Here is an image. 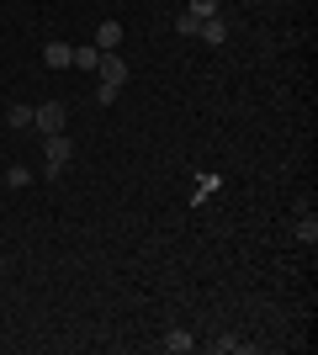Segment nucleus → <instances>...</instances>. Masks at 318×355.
Instances as JSON below:
<instances>
[{"label":"nucleus","mask_w":318,"mask_h":355,"mask_svg":"<svg viewBox=\"0 0 318 355\" xmlns=\"http://www.w3.org/2000/svg\"><path fill=\"white\" fill-rule=\"evenodd\" d=\"M218 186H223V180H218V175H202V180H197V202H202V196H212V191H218Z\"/></svg>","instance_id":"obj_14"},{"label":"nucleus","mask_w":318,"mask_h":355,"mask_svg":"<svg viewBox=\"0 0 318 355\" xmlns=\"http://www.w3.org/2000/svg\"><path fill=\"white\" fill-rule=\"evenodd\" d=\"M96 85L122 90V85H127V59H122V53H101V64H96Z\"/></svg>","instance_id":"obj_2"},{"label":"nucleus","mask_w":318,"mask_h":355,"mask_svg":"<svg viewBox=\"0 0 318 355\" xmlns=\"http://www.w3.org/2000/svg\"><path fill=\"white\" fill-rule=\"evenodd\" d=\"M0 276H6V254H0Z\"/></svg>","instance_id":"obj_15"},{"label":"nucleus","mask_w":318,"mask_h":355,"mask_svg":"<svg viewBox=\"0 0 318 355\" xmlns=\"http://www.w3.org/2000/svg\"><path fill=\"white\" fill-rule=\"evenodd\" d=\"M96 64H101V48H96V43H80L75 59H69V69H91L96 74Z\"/></svg>","instance_id":"obj_8"},{"label":"nucleus","mask_w":318,"mask_h":355,"mask_svg":"<svg viewBox=\"0 0 318 355\" xmlns=\"http://www.w3.org/2000/svg\"><path fill=\"white\" fill-rule=\"evenodd\" d=\"M186 11H191V16H202V21H207V16H218V0H186Z\"/></svg>","instance_id":"obj_12"},{"label":"nucleus","mask_w":318,"mask_h":355,"mask_svg":"<svg viewBox=\"0 0 318 355\" xmlns=\"http://www.w3.org/2000/svg\"><path fill=\"white\" fill-rule=\"evenodd\" d=\"M197 37H202L207 48H223V43H228V27H223V16H207V21L197 27Z\"/></svg>","instance_id":"obj_4"},{"label":"nucleus","mask_w":318,"mask_h":355,"mask_svg":"<svg viewBox=\"0 0 318 355\" xmlns=\"http://www.w3.org/2000/svg\"><path fill=\"white\" fill-rule=\"evenodd\" d=\"M159 350H170V355H186V350H197V340H191L186 329H170L165 340H159Z\"/></svg>","instance_id":"obj_7"},{"label":"nucleus","mask_w":318,"mask_h":355,"mask_svg":"<svg viewBox=\"0 0 318 355\" xmlns=\"http://www.w3.org/2000/svg\"><path fill=\"white\" fill-rule=\"evenodd\" d=\"M6 122H11V128H32V106H11Z\"/></svg>","instance_id":"obj_13"},{"label":"nucleus","mask_w":318,"mask_h":355,"mask_svg":"<svg viewBox=\"0 0 318 355\" xmlns=\"http://www.w3.org/2000/svg\"><path fill=\"white\" fill-rule=\"evenodd\" d=\"M96 48H101V53H117L122 48V21H101V27H96Z\"/></svg>","instance_id":"obj_5"},{"label":"nucleus","mask_w":318,"mask_h":355,"mask_svg":"<svg viewBox=\"0 0 318 355\" xmlns=\"http://www.w3.org/2000/svg\"><path fill=\"white\" fill-rule=\"evenodd\" d=\"M27 180H32V170H27V164H11V170H6V186H16V191H21Z\"/></svg>","instance_id":"obj_11"},{"label":"nucleus","mask_w":318,"mask_h":355,"mask_svg":"<svg viewBox=\"0 0 318 355\" xmlns=\"http://www.w3.org/2000/svg\"><path fill=\"white\" fill-rule=\"evenodd\" d=\"M32 128L37 133H64V101H43V106H32Z\"/></svg>","instance_id":"obj_3"},{"label":"nucleus","mask_w":318,"mask_h":355,"mask_svg":"<svg viewBox=\"0 0 318 355\" xmlns=\"http://www.w3.org/2000/svg\"><path fill=\"white\" fill-rule=\"evenodd\" d=\"M69 59H75V48H69V43H43V64H48V69H69Z\"/></svg>","instance_id":"obj_6"},{"label":"nucleus","mask_w":318,"mask_h":355,"mask_svg":"<svg viewBox=\"0 0 318 355\" xmlns=\"http://www.w3.org/2000/svg\"><path fill=\"white\" fill-rule=\"evenodd\" d=\"M69 159H75V144H69L64 133H48V144H43V164H48V175H59Z\"/></svg>","instance_id":"obj_1"},{"label":"nucleus","mask_w":318,"mask_h":355,"mask_svg":"<svg viewBox=\"0 0 318 355\" xmlns=\"http://www.w3.org/2000/svg\"><path fill=\"white\" fill-rule=\"evenodd\" d=\"M197 27H202V16H191V11L175 16V32H181V37H197Z\"/></svg>","instance_id":"obj_10"},{"label":"nucleus","mask_w":318,"mask_h":355,"mask_svg":"<svg viewBox=\"0 0 318 355\" xmlns=\"http://www.w3.org/2000/svg\"><path fill=\"white\" fill-rule=\"evenodd\" d=\"M297 239H303V244H318V218H313V212L297 218Z\"/></svg>","instance_id":"obj_9"}]
</instances>
